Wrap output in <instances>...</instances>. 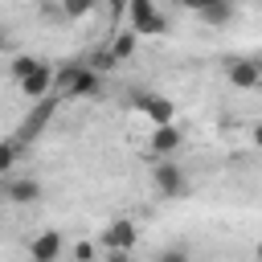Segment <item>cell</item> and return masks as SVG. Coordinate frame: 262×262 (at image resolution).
<instances>
[{
	"label": "cell",
	"mask_w": 262,
	"mask_h": 262,
	"mask_svg": "<svg viewBox=\"0 0 262 262\" xmlns=\"http://www.w3.org/2000/svg\"><path fill=\"white\" fill-rule=\"evenodd\" d=\"M53 82H57V74H53V66L49 61H37V70L33 74H25L16 86H20V94L25 98H33V102H41L49 90H53Z\"/></svg>",
	"instance_id": "5b68a950"
},
{
	"label": "cell",
	"mask_w": 262,
	"mask_h": 262,
	"mask_svg": "<svg viewBox=\"0 0 262 262\" xmlns=\"http://www.w3.org/2000/svg\"><path fill=\"white\" fill-rule=\"evenodd\" d=\"M209 4H217V0H184V8H192V12H201V8H209Z\"/></svg>",
	"instance_id": "d6986e66"
},
{
	"label": "cell",
	"mask_w": 262,
	"mask_h": 262,
	"mask_svg": "<svg viewBox=\"0 0 262 262\" xmlns=\"http://www.w3.org/2000/svg\"><path fill=\"white\" fill-rule=\"evenodd\" d=\"M180 147V127L176 123H156V131H151V151L156 156H172Z\"/></svg>",
	"instance_id": "30bf717a"
},
{
	"label": "cell",
	"mask_w": 262,
	"mask_h": 262,
	"mask_svg": "<svg viewBox=\"0 0 262 262\" xmlns=\"http://www.w3.org/2000/svg\"><path fill=\"white\" fill-rule=\"evenodd\" d=\"M225 78L233 90H258L262 86V66L254 57H229L225 61Z\"/></svg>",
	"instance_id": "277c9868"
},
{
	"label": "cell",
	"mask_w": 262,
	"mask_h": 262,
	"mask_svg": "<svg viewBox=\"0 0 262 262\" xmlns=\"http://www.w3.org/2000/svg\"><path fill=\"white\" fill-rule=\"evenodd\" d=\"M209 29H217V25H229L233 20V0H217V4H209V8H201L196 12Z\"/></svg>",
	"instance_id": "7c38bea8"
},
{
	"label": "cell",
	"mask_w": 262,
	"mask_h": 262,
	"mask_svg": "<svg viewBox=\"0 0 262 262\" xmlns=\"http://www.w3.org/2000/svg\"><path fill=\"white\" fill-rule=\"evenodd\" d=\"M20 139H0V172H8L12 164H16V156H20Z\"/></svg>",
	"instance_id": "5bb4252c"
},
{
	"label": "cell",
	"mask_w": 262,
	"mask_h": 262,
	"mask_svg": "<svg viewBox=\"0 0 262 262\" xmlns=\"http://www.w3.org/2000/svg\"><path fill=\"white\" fill-rule=\"evenodd\" d=\"M70 254H74V258H94V254H98V250H94V246H90V242H78V246H74V250H70Z\"/></svg>",
	"instance_id": "ac0fdd59"
},
{
	"label": "cell",
	"mask_w": 262,
	"mask_h": 262,
	"mask_svg": "<svg viewBox=\"0 0 262 262\" xmlns=\"http://www.w3.org/2000/svg\"><path fill=\"white\" fill-rule=\"evenodd\" d=\"M94 4H98V0H61V8H66V16H70V20L86 16V12L94 8Z\"/></svg>",
	"instance_id": "e0dca14e"
},
{
	"label": "cell",
	"mask_w": 262,
	"mask_h": 262,
	"mask_svg": "<svg viewBox=\"0 0 262 262\" xmlns=\"http://www.w3.org/2000/svg\"><path fill=\"white\" fill-rule=\"evenodd\" d=\"M135 106L151 119V127H156V123H172V102L160 98V94H135Z\"/></svg>",
	"instance_id": "52a82bcc"
},
{
	"label": "cell",
	"mask_w": 262,
	"mask_h": 262,
	"mask_svg": "<svg viewBox=\"0 0 262 262\" xmlns=\"http://www.w3.org/2000/svg\"><path fill=\"white\" fill-rule=\"evenodd\" d=\"M168 29H172V25H168V16H164V12L156 8V16H151V20H147V25L139 29V37H164Z\"/></svg>",
	"instance_id": "9a60e30c"
},
{
	"label": "cell",
	"mask_w": 262,
	"mask_h": 262,
	"mask_svg": "<svg viewBox=\"0 0 262 262\" xmlns=\"http://www.w3.org/2000/svg\"><path fill=\"white\" fill-rule=\"evenodd\" d=\"M53 102H57V98H49V94H45V98H41V106H37V115H29V119L20 123V131H16V139H20V143H29V139H37V135H41L45 119L53 115Z\"/></svg>",
	"instance_id": "ba28073f"
},
{
	"label": "cell",
	"mask_w": 262,
	"mask_h": 262,
	"mask_svg": "<svg viewBox=\"0 0 262 262\" xmlns=\"http://www.w3.org/2000/svg\"><path fill=\"white\" fill-rule=\"evenodd\" d=\"M4 196L12 205H33V201H41V184L33 176H20V180H8L4 184Z\"/></svg>",
	"instance_id": "9c48e42d"
},
{
	"label": "cell",
	"mask_w": 262,
	"mask_h": 262,
	"mask_svg": "<svg viewBox=\"0 0 262 262\" xmlns=\"http://www.w3.org/2000/svg\"><path fill=\"white\" fill-rule=\"evenodd\" d=\"M53 86L61 90V98H90V94H98V90H102L98 74H94V70H86L82 61H70V66L57 74V82H53Z\"/></svg>",
	"instance_id": "6da1fadb"
},
{
	"label": "cell",
	"mask_w": 262,
	"mask_h": 262,
	"mask_svg": "<svg viewBox=\"0 0 262 262\" xmlns=\"http://www.w3.org/2000/svg\"><path fill=\"white\" fill-rule=\"evenodd\" d=\"M135 49H139V33H135L131 25H127L123 33H115V41H111V53H115V61H127Z\"/></svg>",
	"instance_id": "8fae6325"
},
{
	"label": "cell",
	"mask_w": 262,
	"mask_h": 262,
	"mask_svg": "<svg viewBox=\"0 0 262 262\" xmlns=\"http://www.w3.org/2000/svg\"><path fill=\"white\" fill-rule=\"evenodd\" d=\"M151 184H156L160 196H168V201H180V196L188 192V176H184L180 164H172L168 156H160V164L151 168Z\"/></svg>",
	"instance_id": "7a4b0ae2"
},
{
	"label": "cell",
	"mask_w": 262,
	"mask_h": 262,
	"mask_svg": "<svg viewBox=\"0 0 262 262\" xmlns=\"http://www.w3.org/2000/svg\"><path fill=\"white\" fill-rule=\"evenodd\" d=\"M8 70H12V78L20 82L25 74H33V70H37V57H29V53H20V57H12V66H8Z\"/></svg>",
	"instance_id": "2e32d148"
},
{
	"label": "cell",
	"mask_w": 262,
	"mask_h": 262,
	"mask_svg": "<svg viewBox=\"0 0 262 262\" xmlns=\"http://www.w3.org/2000/svg\"><path fill=\"white\" fill-rule=\"evenodd\" d=\"M61 250H66V242H61V233H57V229H45L41 237H33V242H29L33 262H53V258H61Z\"/></svg>",
	"instance_id": "8992f818"
},
{
	"label": "cell",
	"mask_w": 262,
	"mask_h": 262,
	"mask_svg": "<svg viewBox=\"0 0 262 262\" xmlns=\"http://www.w3.org/2000/svg\"><path fill=\"white\" fill-rule=\"evenodd\" d=\"M135 221L131 217H119V221H111L106 229H102V250L111 254V258H127V250L135 246Z\"/></svg>",
	"instance_id": "3957f363"
},
{
	"label": "cell",
	"mask_w": 262,
	"mask_h": 262,
	"mask_svg": "<svg viewBox=\"0 0 262 262\" xmlns=\"http://www.w3.org/2000/svg\"><path fill=\"white\" fill-rule=\"evenodd\" d=\"M254 254H258V258H262V242H258V250H254Z\"/></svg>",
	"instance_id": "603a6c76"
},
{
	"label": "cell",
	"mask_w": 262,
	"mask_h": 262,
	"mask_svg": "<svg viewBox=\"0 0 262 262\" xmlns=\"http://www.w3.org/2000/svg\"><path fill=\"white\" fill-rule=\"evenodd\" d=\"M106 4H111V12H115V16H119V12L127 8V0H106Z\"/></svg>",
	"instance_id": "44dd1931"
},
{
	"label": "cell",
	"mask_w": 262,
	"mask_h": 262,
	"mask_svg": "<svg viewBox=\"0 0 262 262\" xmlns=\"http://www.w3.org/2000/svg\"><path fill=\"white\" fill-rule=\"evenodd\" d=\"M254 143H258V147H262V123H258V127H254Z\"/></svg>",
	"instance_id": "7402d4cb"
},
{
	"label": "cell",
	"mask_w": 262,
	"mask_h": 262,
	"mask_svg": "<svg viewBox=\"0 0 262 262\" xmlns=\"http://www.w3.org/2000/svg\"><path fill=\"white\" fill-rule=\"evenodd\" d=\"M151 16H156V0H127V20H131L135 33H139Z\"/></svg>",
	"instance_id": "4fadbf2b"
},
{
	"label": "cell",
	"mask_w": 262,
	"mask_h": 262,
	"mask_svg": "<svg viewBox=\"0 0 262 262\" xmlns=\"http://www.w3.org/2000/svg\"><path fill=\"white\" fill-rule=\"evenodd\" d=\"M8 45H12V37H8V29H4V25H0V53H4V49H8Z\"/></svg>",
	"instance_id": "ffe728a7"
}]
</instances>
